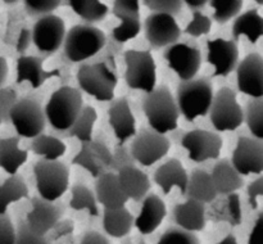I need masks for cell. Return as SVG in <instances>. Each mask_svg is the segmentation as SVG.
I'll use <instances>...</instances> for the list:
<instances>
[{"label": "cell", "instance_id": "38", "mask_svg": "<svg viewBox=\"0 0 263 244\" xmlns=\"http://www.w3.org/2000/svg\"><path fill=\"white\" fill-rule=\"evenodd\" d=\"M213 8V20L220 25H225L233 18L238 17L243 8V2L240 0H230V2H221L213 0L210 3Z\"/></svg>", "mask_w": 263, "mask_h": 244}, {"label": "cell", "instance_id": "14", "mask_svg": "<svg viewBox=\"0 0 263 244\" xmlns=\"http://www.w3.org/2000/svg\"><path fill=\"white\" fill-rule=\"evenodd\" d=\"M144 32L152 49H162L177 43L181 28L171 15L151 13L144 22Z\"/></svg>", "mask_w": 263, "mask_h": 244}, {"label": "cell", "instance_id": "17", "mask_svg": "<svg viewBox=\"0 0 263 244\" xmlns=\"http://www.w3.org/2000/svg\"><path fill=\"white\" fill-rule=\"evenodd\" d=\"M31 204L32 208L26 216V225L36 235L46 236L61 221L63 208L53 202L41 199L40 197L31 198Z\"/></svg>", "mask_w": 263, "mask_h": 244}, {"label": "cell", "instance_id": "3", "mask_svg": "<svg viewBox=\"0 0 263 244\" xmlns=\"http://www.w3.org/2000/svg\"><path fill=\"white\" fill-rule=\"evenodd\" d=\"M84 107V100L80 90L72 86H62L51 94L46 103L44 115L53 128L68 131L79 117Z\"/></svg>", "mask_w": 263, "mask_h": 244}, {"label": "cell", "instance_id": "56", "mask_svg": "<svg viewBox=\"0 0 263 244\" xmlns=\"http://www.w3.org/2000/svg\"><path fill=\"white\" fill-rule=\"evenodd\" d=\"M216 244H238V240H236L235 235H233V234H229V235H226L222 240H220L218 243H216Z\"/></svg>", "mask_w": 263, "mask_h": 244}, {"label": "cell", "instance_id": "4", "mask_svg": "<svg viewBox=\"0 0 263 244\" xmlns=\"http://www.w3.org/2000/svg\"><path fill=\"white\" fill-rule=\"evenodd\" d=\"M107 43L105 33L95 26L76 25L66 32L63 41L64 55L72 63H81L97 55Z\"/></svg>", "mask_w": 263, "mask_h": 244}, {"label": "cell", "instance_id": "28", "mask_svg": "<svg viewBox=\"0 0 263 244\" xmlns=\"http://www.w3.org/2000/svg\"><path fill=\"white\" fill-rule=\"evenodd\" d=\"M28 153L25 149L20 148V138H0V168L7 174L15 175L21 166L27 161Z\"/></svg>", "mask_w": 263, "mask_h": 244}, {"label": "cell", "instance_id": "39", "mask_svg": "<svg viewBox=\"0 0 263 244\" xmlns=\"http://www.w3.org/2000/svg\"><path fill=\"white\" fill-rule=\"evenodd\" d=\"M72 163L86 170V171L89 172L92 177H95V179H98L100 175H103L105 172V170L92 158L89 149V143H82L81 149H80L79 153L73 157Z\"/></svg>", "mask_w": 263, "mask_h": 244}, {"label": "cell", "instance_id": "19", "mask_svg": "<svg viewBox=\"0 0 263 244\" xmlns=\"http://www.w3.org/2000/svg\"><path fill=\"white\" fill-rule=\"evenodd\" d=\"M108 121L118 140V145H125L128 139L135 136V117L126 97L117 98L110 102L108 108Z\"/></svg>", "mask_w": 263, "mask_h": 244}, {"label": "cell", "instance_id": "45", "mask_svg": "<svg viewBox=\"0 0 263 244\" xmlns=\"http://www.w3.org/2000/svg\"><path fill=\"white\" fill-rule=\"evenodd\" d=\"M143 4L153 13H161L174 18L182 10V2L180 0H145Z\"/></svg>", "mask_w": 263, "mask_h": 244}, {"label": "cell", "instance_id": "30", "mask_svg": "<svg viewBox=\"0 0 263 244\" xmlns=\"http://www.w3.org/2000/svg\"><path fill=\"white\" fill-rule=\"evenodd\" d=\"M243 35L247 36L251 44H257V41L262 37L263 18L257 9H251L236 17L233 25L234 41L236 43Z\"/></svg>", "mask_w": 263, "mask_h": 244}, {"label": "cell", "instance_id": "48", "mask_svg": "<svg viewBox=\"0 0 263 244\" xmlns=\"http://www.w3.org/2000/svg\"><path fill=\"white\" fill-rule=\"evenodd\" d=\"M18 102V95L12 87H0V120L2 122L9 121V112Z\"/></svg>", "mask_w": 263, "mask_h": 244}, {"label": "cell", "instance_id": "31", "mask_svg": "<svg viewBox=\"0 0 263 244\" xmlns=\"http://www.w3.org/2000/svg\"><path fill=\"white\" fill-rule=\"evenodd\" d=\"M28 198V187L21 175L15 174L0 184V215L7 213L12 203Z\"/></svg>", "mask_w": 263, "mask_h": 244}, {"label": "cell", "instance_id": "5", "mask_svg": "<svg viewBox=\"0 0 263 244\" xmlns=\"http://www.w3.org/2000/svg\"><path fill=\"white\" fill-rule=\"evenodd\" d=\"M36 189L41 199L55 202L68 189V167L59 161L40 159L33 164Z\"/></svg>", "mask_w": 263, "mask_h": 244}, {"label": "cell", "instance_id": "20", "mask_svg": "<svg viewBox=\"0 0 263 244\" xmlns=\"http://www.w3.org/2000/svg\"><path fill=\"white\" fill-rule=\"evenodd\" d=\"M167 208L163 200L157 194H149L143 199L140 213L134 220V226L143 235L154 233L163 222Z\"/></svg>", "mask_w": 263, "mask_h": 244}, {"label": "cell", "instance_id": "22", "mask_svg": "<svg viewBox=\"0 0 263 244\" xmlns=\"http://www.w3.org/2000/svg\"><path fill=\"white\" fill-rule=\"evenodd\" d=\"M58 69L46 71L43 67V59L40 57L21 55L17 59V84L30 82L32 89H39L46 80L59 77Z\"/></svg>", "mask_w": 263, "mask_h": 244}, {"label": "cell", "instance_id": "12", "mask_svg": "<svg viewBox=\"0 0 263 244\" xmlns=\"http://www.w3.org/2000/svg\"><path fill=\"white\" fill-rule=\"evenodd\" d=\"M164 59L170 68L180 77L181 82L195 79L202 66V53L197 46L176 43L164 51Z\"/></svg>", "mask_w": 263, "mask_h": 244}, {"label": "cell", "instance_id": "32", "mask_svg": "<svg viewBox=\"0 0 263 244\" xmlns=\"http://www.w3.org/2000/svg\"><path fill=\"white\" fill-rule=\"evenodd\" d=\"M211 218L215 221H225L231 226H238L243 220L240 198L236 193L226 195V199L218 202L217 205L211 210Z\"/></svg>", "mask_w": 263, "mask_h": 244}, {"label": "cell", "instance_id": "6", "mask_svg": "<svg viewBox=\"0 0 263 244\" xmlns=\"http://www.w3.org/2000/svg\"><path fill=\"white\" fill-rule=\"evenodd\" d=\"M77 82L82 91L99 102H112L117 86V76L105 63L82 64L77 71Z\"/></svg>", "mask_w": 263, "mask_h": 244}, {"label": "cell", "instance_id": "51", "mask_svg": "<svg viewBox=\"0 0 263 244\" xmlns=\"http://www.w3.org/2000/svg\"><path fill=\"white\" fill-rule=\"evenodd\" d=\"M247 193H248L249 207H251L253 211L257 210V207H258L257 198L261 197V195L263 194V177L259 176L258 179H256L254 181H252L251 184L248 185Z\"/></svg>", "mask_w": 263, "mask_h": 244}, {"label": "cell", "instance_id": "24", "mask_svg": "<svg viewBox=\"0 0 263 244\" xmlns=\"http://www.w3.org/2000/svg\"><path fill=\"white\" fill-rule=\"evenodd\" d=\"M118 182L128 199L140 202L151 190V180L148 175L135 166H126L117 174Z\"/></svg>", "mask_w": 263, "mask_h": 244}, {"label": "cell", "instance_id": "49", "mask_svg": "<svg viewBox=\"0 0 263 244\" xmlns=\"http://www.w3.org/2000/svg\"><path fill=\"white\" fill-rule=\"evenodd\" d=\"M135 161L131 157L130 152L125 148V145H117L116 146L115 153H112V164H110V170L115 171H120L121 168L126 166H134Z\"/></svg>", "mask_w": 263, "mask_h": 244}, {"label": "cell", "instance_id": "33", "mask_svg": "<svg viewBox=\"0 0 263 244\" xmlns=\"http://www.w3.org/2000/svg\"><path fill=\"white\" fill-rule=\"evenodd\" d=\"M31 151L36 156L43 157V159H46V161H58V158L64 156L67 146L61 139L41 134L33 138L31 143Z\"/></svg>", "mask_w": 263, "mask_h": 244}, {"label": "cell", "instance_id": "1", "mask_svg": "<svg viewBox=\"0 0 263 244\" xmlns=\"http://www.w3.org/2000/svg\"><path fill=\"white\" fill-rule=\"evenodd\" d=\"M141 107L153 131L164 135L177 128L179 108L171 90L166 85L156 86L151 92L144 95Z\"/></svg>", "mask_w": 263, "mask_h": 244}, {"label": "cell", "instance_id": "11", "mask_svg": "<svg viewBox=\"0 0 263 244\" xmlns=\"http://www.w3.org/2000/svg\"><path fill=\"white\" fill-rule=\"evenodd\" d=\"M66 32L64 21L58 15L50 14L36 21L31 32V40L40 53L51 55L63 45Z\"/></svg>", "mask_w": 263, "mask_h": 244}, {"label": "cell", "instance_id": "55", "mask_svg": "<svg viewBox=\"0 0 263 244\" xmlns=\"http://www.w3.org/2000/svg\"><path fill=\"white\" fill-rule=\"evenodd\" d=\"M8 63H7V59L4 57H0V87L3 86V84L5 82L8 77Z\"/></svg>", "mask_w": 263, "mask_h": 244}, {"label": "cell", "instance_id": "34", "mask_svg": "<svg viewBox=\"0 0 263 244\" xmlns=\"http://www.w3.org/2000/svg\"><path fill=\"white\" fill-rule=\"evenodd\" d=\"M67 4L72 10L81 18L82 21L91 26L92 23H99L104 20L109 13V8L102 2L97 0H71Z\"/></svg>", "mask_w": 263, "mask_h": 244}, {"label": "cell", "instance_id": "47", "mask_svg": "<svg viewBox=\"0 0 263 244\" xmlns=\"http://www.w3.org/2000/svg\"><path fill=\"white\" fill-rule=\"evenodd\" d=\"M14 244H50L48 236H40L33 234L27 228L26 222L21 220L18 222L17 230H15Z\"/></svg>", "mask_w": 263, "mask_h": 244}, {"label": "cell", "instance_id": "18", "mask_svg": "<svg viewBox=\"0 0 263 244\" xmlns=\"http://www.w3.org/2000/svg\"><path fill=\"white\" fill-rule=\"evenodd\" d=\"M207 62L215 67L213 76L226 77L236 69L239 61L238 44L234 40H207Z\"/></svg>", "mask_w": 263, "mask_h": 244}, {"label": "cell", "instance_id": "21", "mask_svg": "<svg viewBox=\"0 0 263 244\" xmlns=\"http://www.w3.org/2000/svg\"><path fill=\"white\" fill-rule=\"evenodd\" d=\"M95 198L107 210L122 208L127 203L128 198L122 192L115 172L105 171L100 175L95 182Z\"/></svg>", "mask_w": 263, "mask_h": 244}, {"label": "cell", "instance_id": "25", "mask_svg": "<svg viewBox=\"0 0 263 244\" xmlns=\"http://www.w3.org/2000/svg\"><path fill=\"white\" fill-rule=\"evenodd\" d=\"M174 220L177 228L195 233L205 228V207L203 203L187 199L174 208Z\"/></svg>", "mask_w": 263, "mask_h": 244}, {"label": "cell", "instance_id": "13", "mask_svg": "<svg viewBox=\"0 0 263 244\" xmlns=\"http://www.w3.org/2000/svg\"><path fill=\"white\" fill-rule=\"evenodd\" d=\"M181 145L187 151V157L193 162L217 159L222 149V139L218 134L202 128H194L185 134L181 139Z\"/></svg>", "mask_w": 263, "mask_h": 244}, {"label": "cell", "instance_id": "42", "mask_svg": "<svg viewBox=\"0 0 263 244\" xmlns=\"http://www.w3.org/2000/svg\"><path fill=\"white\" fill-rule=\"evenodd\" d=\"M212 28V21L208 15L203 14L202 12L193 13V18L187 26L185 27L184 32L193 37H200V36L208 35Z\"/></svg>", "mask_w": 263, "mask_h": 244}, {"label": "cell", "instance_id": "54", "mask_svg": "<svg viewBox=\"0 0 263 244\" xmlns=\"http://www.w3.org/2000/svg\"><path fill=\"white\" fill-rule=\"evenodd\" d=\"M182 4H186V7L189 8L193 13H197L200 12V10L205 7L207 2H205V0H186V2H184Z\"/></svg>", "mask_w": 263, "mask_h": 244}, {"label": "cell", "instance_id": "27", "mask_svg": "<svg viewBox=\"0 0 263 244\" xmlns=\"http://www.w3.org/2000/svg\"><path fill=\"white\" fill-rule=\"evenodd\" d=\"M185 195L187 199L197 200L200 203H212L217 198V192L215 189L211 175L200 168L193 170L192 175L187 179V186Z\"/></svg>", "mask_w": 263, "mask_h": 244}, {"label": "cell", "instance_id": "37", "mask_svg": "<svg viewBox=\"0 0 263 244\" xmlns=\"http://www.w3.org/2000/svg\"><path fill=\"white\" fill-rule=\"evenodd\" d=\"M244 121L254 139L262 140L263 138V100L262 98L252 99L247 103Z\"/></svg>", "mask_w": 263, "mask_h": 244}, {"label": "cell", "instance_id": "52", "mask_svg": "<svg viewBox=\"0 0 263 244\" xmlns=\"http://www.w3.org/2000/svg\"><path fill=\"white\" fill-rule=\"evenodd\" d=\"M262 229H263V221H262V213H259L257 217L256 222H254L253 229L251 230L248 236V244H263L262 243Z\"/></svg>", "mask_w": 263, "mask_h": 244}, {"label": "cell", "instance_id": "23", "mask_svg": "<svg viewBox=\"0 0 263 244\" xmlns=\"http://www.w3.org/2000/svg\"><path fill=\"white\" fill-rule=\"evenodd\" d=\"M153 179L164 194H168L172 187L177 186L181 190V194L185 195L189 175L179 159L171 158L156 170Z\"/></svg>", "mask_w": 263, "mask_h": 244}, {"label": "cell", "instance_id": "35", "mask_svg": "<svg viewBox=\"0 0 263 244\" xmlns=\"http://www.w3.org/2000/svg\"><path fill=\"white\" fill-rule=\"evenodd\" d=\"M97 118L98 113L95 108L91 105H85L82 107L73 125L69 127L68 135L79 139L81 143H90L92 140V128H94Z\"/></svg>", "mask_w": 263, "mask_h": 244}, {"label": "cell", "instance_id": "8", "mask_svg": "<svg viewBox=\"0 0 263 244\" xmlns=\"http://www.w3.org/2000/svg\"><path fill=\"white\" fill-rule=\"evenodd\" d=\"M210 118L217 131H235L244 122V110L230 87H221L215 94L210 108Z\"/></svg>", "mask_w": 263, "mask_h": 244}, {"label": "cell", "instance_id": "43", "mask_svg": "<svg viewBox=\"0 0 263 244\" xmlns=\"http://www.w3.org/2000/svg\"><path fill=\"white\" fill-rule=\"evenodd\" d=\"M25 5V10L30 17L32 18H43L46 15H50L55 9H58L61 2L57 0H44V2H31V0H26L23 2Z\"/></svg>", "mask_w": 263, "mask_h": 244}, {"label": "cell", "instance_id": "44", "mask_svg": "<svg viewBox=\"0 0 263 244\" xmlns=\"http://www.w3.org/2000/svg\"><path fill=\"white\" fill-rule=\"evenodd\" d=\"M112 13L118 20H140V3L116 0L112 5Z\"/></svg>", "mask_w": 263, "mask_h": 244}, {"label": "cell", "instance_id": "36", "mask_svg": "<svg viewBox=\"0 0 263 244\" xmlns=\"http://www.w3.org/2000/svg\"><path fill=\"white\" fill-rule=\"evenodd\" d=\"M72 198L69 200V207L74 211H87L89 215L98 216V202L95 194L87 186L81 184L73 185L71 189Z\"/></svg>", "mask_w": 263, "mask_h": 244}, {"label": "cell", "instance_id": "50", "mask_svg": "<svg viewBox=\"0 0 263 244\" xmlns=\"http://www.w3.org/2000/svg\"><path fill=\"white\" fill-rule=\"evenodd\" d=\"M15 229L7 213L0 215V244H14Z\"/></svg>", "mask_w": 263, "mask_h": 244}, {"label": "cell", "instance_id": "7", "mask_svg": "<svg viewBox=\"0 0 263 244\" xmlns=\"http://www.w3.org/2000/svg\"><path fill=\"white\" fill-rule=\"evenodd\" d=\"M125 81L130 89L140 90L145 94L156 87V62L149 50L125 51Z\"/></svg>", "mask_w": 263, "mask_h": 244}, {"label": "cell", "instance_id": "40", "mask_svg": "<svg viewBox=\"0 0 263 244\" xmlns=\"http://www.w3.org/2000/svg\"><path fill=\"white\" fill-rule=\"evenodd\" d=\"M157 244H200V241L194 233L171 226L162 234Z\"/></svg>", "mask_w": 263, "mask_h": 244}, {"label": "cell", "instance_id": "29", "mask_svg": "<svg viewBox=\"0 0 263 244\" xmlns=\"http://www.w3.org/2000/svg\"><path fill=\"white\" fill-rule=\"evenodd\" d=\"M135 217L126 207L103 211V229L109 236L120 239L130 234Z\"/></svg>", "mask_w": 263, "mask_h": 244}, {"label": "cell", "instance_id": "26", "mask_svg": "<svg viewBox=\"0 0 263 244\" xmlns=\"http://www.w3.org/2000/svg\"><path fill=\"white\" fill-rule=\"evenodd\" d=\"M210 175L217 194H233L236 190L243 187L244 185V181L240 175L236 172L231 162L226 158L218 161L213 166L212 174Z\"/></svg>", "mask_w": 263, "mask_h": 244}, {"label": "cell", "instance_id": "16", "mask_svg": "<svg viewBox=\"0 0 263 244\" xmlns=\"http://www.w3.org/2000/svg\"><path fill=\"white\" fill-rule=\"evenodd\" d=\"M236 82L239 91L252 99L263 97V59L258 53L248 54L236 66Z\"/></svg>", "mask_w": 263, "mask_h": 244}, {"label": "cell", "instance_id": "41", "mask_svg": "<svg viewBox=\"0 0 263 244\" xmlns=\"http://www.w3.org/2000/svg\"><path fill=\"white\" fill-rule=\"evenodd\" d=\"M140 20H122L120 25L113 28L112 37L116 43L125 44L135 39L140 33Z\"/></svg>", "mask_w": 263, "mask_h": 244}, {"label": "cell", "instance_id": "9", "mask_svg": "<svg viewBox=\"0 0 263 244\" xmlns=\"http://www.w3.org/2000/svg\"><path fill=\"white\" fill-rule=\"evenodd\" d=\"M9 121L18 136L33 139L41 135L45 128L46 118L40 103L30 97L18 100L9 112Z\"/></svg>", "mask_w": 263, "mask_h": 244}, {"label": "cell", "instance_id": "2", "mask_svg": "<svg viewBox=\"0 0 263 244\" xmlns=\"http://www.w3.org/2000/svg\"><path fill=\"white\" fill-rule=\"evenodd\" d=\"M213 97V85L205 77L180 82L176 91L179 113H181L189 122H193L200 116L204 117L210 112Z\"/></svg>", "mask_w": 263, "mask_h": 244}, {"label": "cell", "instance_id": "53", "mask_svg": "<svg viewBox=\"0 0 263 244\" xmlns=\"http://www.w3.org/2000/svg\"><path fill=\"white\" fill-rule=\"evenodd\" d=\"M80 244H110V243L107 239V236L98 233V231L91 230L84 234V236H82L81 239V243Z\"/></svg>", "mask_w": 263, "mask_h": 244}, {"label": "cell", "instance_id": "10", "mask_svg": "<svg viewBox=\"0 0 263 244\" xmlns=\"http://www.w3.org/2000/svg\"><path fill=\"white\" fill-rule=\"evenodd\" d=\"M170 146L168 138L152 128H143L134 136L130 153L134 161L144 167H151L168 153Z\"/></svg>", "mask_w": 263, "mask_h": 244}, {"label": "cell", "instance_id": "46", "mask_svg": "<svg viewBox=\"0 0 263 244\" xmlns=\"http://www.w3.org/2000/svg\"><path fill=\"white\" fill-rule=\"evenodd\" d=\"M90 153H91L92 158L103 167V168H110L112 164V152L109 151L107 145L103 143L99 139H92L89 143Z\"/></svg>", "mask_w": 263, "mask_h": 244}, {"label": "cell", "instance_id": "57", "mask_svg": "<svg viewBox=\"0 0 263 244\" xmlns=\"http://www.w3.org/2000/svg\"><path fill=\"white\" fill-rule=\"evenodd\" d=\"M0 123H2V120H0Z\"/></svg>", "mask_w": 263, "mask_h": 244}, {"label": "cell", "instance_id": "15", "mask_svg": "<svg viewBox=\"0 0 263 244\" xmlns=\"http://www.w3.org/2000/svg\"><path fill=\"white\" fill-rule=\"evenodd\" d=\"M230 162L240 176L261 175L263 171L262 141L248 136H240Z\"/></svg>", "mask_w": 263, "mask_h": 244}]
</instances>
